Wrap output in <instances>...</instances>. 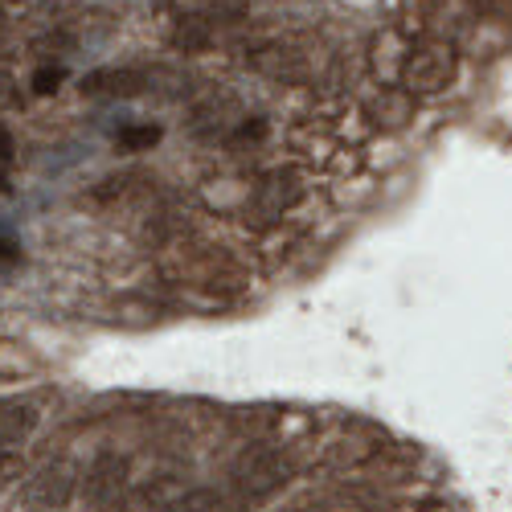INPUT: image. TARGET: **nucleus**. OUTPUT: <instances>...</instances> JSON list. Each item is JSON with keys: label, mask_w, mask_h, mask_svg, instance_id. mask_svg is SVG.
<instances>
[{"label": "nucleus", "mask_w": 512, "mask_h": 512, "mask_svg": "<svg viewBox=\"0 0 512 512\" xmlns=\"http://www.w3.org/2000/svg\"><path fill=\"white\" fill-rule=\"evenodd\" d=\"M230 488L246 500V504H267L279 492L291 488L295 480V459L279 447V443H246L230 467H226Z\"/></svg>", "instance_id": "f257e3e1"}, {"label": "nucleus", "mask_w": 512, "mask_h": 512, "mask_svg": "<svg viewBox=\"0 0 512 512\" xmlns=\"http://www.w3.org/2000/svg\"><path fill=\"white\" fill-rule=\"evenodd\" d=\"M455 78V54L443 41H422L402 62V87L410 95H439Z\"/></svg>", "instance_id": "f03ea898"}, {"label": "nucleus", "mask_w": 512, "mask_h": 512, "mask_svg": "<svg viewBox=\"0 0 512 512\" xmlns=\"http://www.w3.org/2000/svg\"><path fill=\"white\" fill-rule=\"evenodd\" d=\"M300 201H304V181L295 177L291 168H275V173H267L259 185L250 189V197H246V222L271 226V222L283 218V213H291Z\"/></svg>", "instance_id": "7ed1b4c3"}, {"label": "nucleus", "mask_w": 512, "mask_h": 512, "mask_svg": "<svg viewBox=\"0 0 512 512\" xmlns=\"http://www.w3.org/2000/svg\"><path fill=\"white\" fill-rule=\"evenodd\" d=\"M127 488H132V463L123 455L107 451L87 467V504L95 512H119L127 504Z\"/></svg>", "instance_id": "20e7f679"}, {"label": "nucleus", "mask_w": 512, "mask_h": 512, "mask_svg": "<svg viewBox=\"0 0 512 512\" xmlns=\"http://www.w3.org/2000/svg\"><path fill=\"white\" fill-rule=\"evenodd\" d=\"M78 496V472L70 463H46L41 472H33V480L25 484V500L37 504V508H46V512H58L66 508L70 500Z\"/></svg>", "instance_id": "39448f33"}, {"label": "nucleus", "mask_w": 512, "mask_h": 512, "mask_svg": "<svg viewBox=\"0 0 512 512\" xmlns=\"http://www.w3.org/2000/svg\"><path fill=\"white\" fill-rule=\"evenodd\" d=\"M152 91V74L140 66H107L82 78V95H107V99H136Z\"/></svg>", "instance_id": "423d86ee"}, {"label": "nucleus", "mask_w": 512, "mask_h": 512, "mask_svg": "<svg viewBox=\"0 0 512 512\" xmlns=\"http://www.w3.org/2000/svg\"><path fill=\"white\" fill-rule=\"evenodd\" d=\"M37 422H41V414H37L33 402H25V398H5V402H0V447H5V451L21 447V443L37 431Z\"/></svg>", "instance_id": "0eeeda50"}, {"label": "nucleus", "mask_w": 512, "mask_h": 512, "mask_svg": "<svg viewBox=\"0 0 512 512\" xmlns=\"http://www.w3.org/2000/svg\"><path fill=\"white\" fill-rule=\"evenodd\" d=\"M160 512H242V508L218 488H189L168 504H160Z\"/></svg>", "instance_id": "6e6552de"}, {"label": "nucleus", "mask_w": 512, "mask_h": 512, "mask_svg": "<svg viewBox=\"0 0 512 512\" xmlns=\"http://www.w3.org/2000/svg\"><path fill=\"white\" fill-rule=\"evenodd\" d=\"M213 25L205 13H189V17H181L177 21V29H173V50H181V54H197V50H209L213 46Z\"/></svg>", "instance_id": "1a4fd4ad"}, {"label": "nucleus", "mask_w": 512, "mask_h": 512, "mask_svg": "<svg viewBox=\"0 0 512 512\" xmlns=\"http://www.w3.org/2000/svg\"><path fill=\"white\" fill-rule=\"evenodd\" d=\"M369 115L386 127H402L406 119H414V95L402 87V91H381L373 103H369Z\"/></svg>", "instance_id": "9d476101"}, {"label": "nucleus", "mask_w": 512, "mask_h": 512, "mask_svg": "<svg viewBox=\"0 0 512 512\" xmlns=\"http://www.w3.org/2000/svg\"><path fill=\"white\" fill-rule=\"evenodd\" d=\"M115 144L123 152H148V148L160 144V127L156 123H127V127L115 132Z\"/></svg>", "instance_id": "9b49d317"}, {"label": "nucleus", "mask_w": 512, "mask_h": 512, "mask_svg": "<svg viewBox=\"0 0 512 512\" xmlns=\"http://www.w3.org/2000/svg\"><path fill=\"white\" fill-rule=\"evenodd\" d=\"M246 13H250V0H209V9H205V17L213 25H234Z\"/></svg>", "instance_id": "f8f14e48"}, {"label": "nucleus", "mask_w": 512, "mask_h": 512, "mask_svg": "<svg viewBox=\"0 0 512 512\" xmlns=\"http://www.w3.org/2000/svg\"><path fill=\"white\" fill-rule=\"evenodd\" d=\"M62 82H66V66H37V74H33V91H37V95H54Z\"/></svg>", "instance_id": "ddd939ff"}, {"label": "nucleus", "mask_w": 512, "mask_h": 512, "mask_svg": "<svg viewBox=\"0 0 512 512\" xmlns=\"http://www.w3.org/2000/svg\"><path fill=\"white\" fill-rule=\"evenodd\" d=\"M13 156H17V144H13V136H9V127L0 123V168L13 164Z\"/></svg>", "instance_id": "4468645a"}, {"label": "nucleus", "mask_w": 512, "mask_h": 512, "mask_svg": "<svg viewBox=\"0 0 512 512\" xmlns=\"http://www.w3.org/2000/svg\"><path fill=\"white\" fill-rule=\"evenodd\" d=\"M9 476H13V451H5V447H0V492H5Z\"/></svg>", "instance_id": "2eb2a0df"}, {"label": "nucleus", "mask_w": 512, "mask_h": 512, "mask_svg": "<svg viewBox=\"0 0 512 512\" xmlns=\"http://www.w3.org/2000/svg\"><path fill=\"white\" fill-rule=\"evenodd\" d=\"M0 193H9V181H5V173H0Z\"/></svg>", "instance_id": "dca6fc26"}]
</instances>
